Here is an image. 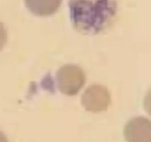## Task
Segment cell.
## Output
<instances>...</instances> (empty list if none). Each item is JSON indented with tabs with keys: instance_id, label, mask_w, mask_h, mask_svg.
I'll return each instance as SVG.
<instances>
[{
	"instance_id": "6da1fadb",
	"label": "cell",
	"mask_w": 151,
	"mask_h": 142,
	"mask_svg": "<svg viewBox=\"0 0 151 142\" xmlns=\"http://www.w3.org/2000/svg\"><path fill=\"white\" fill-rule=\"evenodd\" d=\"M69 11L73 28L84 35L103 32L114 22L116 0H69Z\"/></svg>"
},
{
	"instance_id": "7a4b0ae2",
	"label": "cell",
	"mask_w": 151,
	"mask_h": 142,
	"mask_svg": "<svg viewBox=\"0 0 151 142\" xmlns=\"http://www.w3.org/2000/svg\"><path fill=\"white\" fill-rule=\"evenodd\" d=\"M86 80L83 70L72 64L60 67L56 73L58 88L60 93L68 96L78 94L85 84Z\"/></svg>"
},
{
	"instance_id": "3957f363",
	"label": "cell",
	"mask_w": 151,
	"mask_h": 142,
	"mask_svg": "<svg viewBox=\"0 0 151 142\" xmlns=\"http://www.w3.org/2000/svg\"><path fill=\"white\" fill-rule=\"evenodd\" d=\"M81 104L86 110L88 112H100L106 111L111 104L110 92L103 85H90L83 94Z\"/></svg>"
},
{
	"instance_id": "277c9868",
	"label": "cell",
	"mask_w": 151,
	"mask_h": 142,
	"mask_svg": "<svg viewBox=\"0 0 151 142\" xmlns=\"http://www.w3.org/2000/svg\"><path fill=\"white\" fill-rule=\"evenodd\" d=\"M127 142H151V121L143 116L131 118L124 127Z\"/></svg>"
},
{
	"instance_id": "5b68a950",
	"label": "cell",
	"mask_w": 151,
	"mask_h": 142,
	"mask_svg": "<svg viewBox=\"0 0 151 142\" xmlns=\"http://www.w3.org/2000/svg\"><path fill=\"white\" fill-rule=\"evenodd\" d=\"M62 0H24L27 8L37 16H50L60 8Z\"/></svg>"
},
{
	"instance_id": "8992f818",
	"label": "cell",
	"mask_w": 151,
	"mask_h": 142,
	"mask_svg": "<svg viewBox=\"0 0 151 142\" xmlns=\"http://www.w3.org/2000/svg\"><path fill=\"white\" fill-rule=\"evenodd\" d=\"M7 41V32L4 24L0 22V51L3 50Z\"/></svg>"
},
{
	"instance_id": "52a82bcc",
	"label": "cell",
	"mask_w": 151,
	"mask_h": 142,
	"mask_svg": "<svg viewBox=\"0 0 151 142\" xmlns=\"http://www.w3.org/2000/svg\"><path fill=\"white\" fill-rule=\"evenodd\" d=\"M144 109L151 116V89L147 93L143 101Z\"/></svg>"
},
{
	"instance_id": "ba28073f",
	"label": "cell",
	"mask_w": 151,
	"mask_h": 142,
	"mask_svg": "<svg viewBox=\"0 0 151 142\" xmlns=\"http://www.w3.org/2000/svg\"><path fill=\"white\" fill-rule=\"evenodd\" d=\"M0 142H9L4 133L0 131Z\"/></svg>"
}]
</instances>
